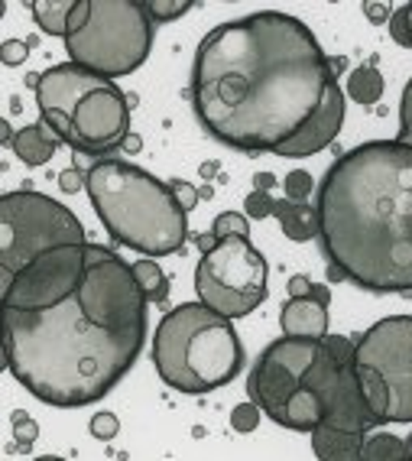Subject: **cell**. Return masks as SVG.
I'll use <instances>...</instances> for the list:
<instances>
[{
	"label": "cell",
	"mask_w": 412,
	"mask_h": 461,
	"mask_svg": "<svg viewBox=\"0 0 412 461\" xmlns=\"http://www.w3.org/2000/svg\"><path fill=\"white\" fill-rule=\"evenodd\" d=\"M153 26L147 0H78L66 36L68 62L114 82L149 59Z\"/></svg>",
	"instance_id": "cell-7"
},
{
	"label": "cell",
	"mask_w": 412,
	"mask_h": 461,
	"mask_svg": "<svg viewBox=\"0 0 412 461\" xmlns=\"http://www.w3.org/2000/svg\"><path fill=\"white\" fill-rule=\"evenodd\" d=\"M247 230H250L247 218H244V214H237V212L218 214L215 224H211V234H215L218 240H224V238H247Z\"/></svg>",
	"instance_id": "cell-23"
},
{
	"label": "cell",
	"mask_w": 412,
	"mask_h": 461,
	"mask_svg": "<svg viewBox=\"0 0 412 461\" xmlns=\"http://www.w3.org/2000/svg\"><path fill=\"white\" fill-rule=\"evenodd\" d=\"M390 33L399 46L412 50V4H403V7L393 10V20H390Z\"/></svg>",
	"instance_id": "cell-27"
},
{
	"label": "cell",
	"mask_w": 412,
	"mask_h": 461,
	"mask_svg": "<svg viewBox=\"0 0 412 461\" xmlns=\"http://www.w3.org/2000/svg\"><path fill=\"white\" fill-rule=\"evenodd\" d=\"M91 436L98 438V442H111V438H117V429H121V420H117L114 412H94L88 422Z\"/></svg>",
	"instance_id": "cell-30"
},
{
	"label": "cell",
	"mask_w": 412,
	"mask_h": 461,
	"mask_svg": "<svg viewBox=\"0 0 412 461\" xmlns=\"http://www.w3.org/2000/svg\"><path fill=\"white\" fill-rule=\"evenodd\" d=\"M133 267V276H137V283H140V289L147 293L149 303H166V296H169V283H166V273L159 270L157 260H149V257H143V260H137Z\"/></svg>",
	"instance_id": "cell-22"
},
{
	"label": "cell",
	"mask_w": 412,
	"mask_h": 461,
	"mask_svg": "<svg viewBox=\"0 0 412 461\" xmlns=\"http://www.w3.org/2000/svg\"><path fill=\"white\" fill-rule=\"evenodd\" d=\"M0 59H4V66H20V62L26 59V42L7 40L4 42V50H0Z\"/></svg>",
	"instance_id": "cell-33"
},
{
	"label": "cell",
	"mask_w": 412,
	"mask_h": 461,
	"mask_svg": "<svg viewBox=\"0 0 412 461\" xmlns=\"http://www.w3.org/2000/svg\"><path fill=\"white\" fill-rule=\"evenodd\" d=\"M88 257L91 244H75V248L42 254L4 286V309L40 312V309L58 305L82 286L85 273H88Z\"/></svg>",
	"instance_id": "cell-11"
},
{
	"label": "cell",
	"mask_w": 412,
	"mask_h": 461,
	"mask_svg": "<svg viewBox=\"0 0 412 461\" xmlns=\"http://www.w3.org/2000/svg\"><path fill=\"white\" fill-rule=\"evenodd\" d=\"M282 189H286V198H292V202H309V195H312V176L302 173V169H292L282 179Z\"/></svg>",
	"instance_id": "cell-29"
},
{
	"label": "cell",
	"mask_w": 412,
	"mask_h": 461,
	"mask_svg": "<svg viewBox=\"0 0 412 461\" xmlns=\"http://www.w3.org/2000/svg\"><path fill=\"white\" fill-rule=\"evenodd\" d=\"M78 7V0H33L30 10H33V20L46 36H68V23H72V14Z\"/></svg>",
	"instance_id": "cell-19"
},
{
	"label": "cell",
	"mask_w": 412,
	"mask_h": 461,
	"mask_svg": "<svg viewBox=\"0 0 412 461\" xmlns=\"http://www.w3.org/2000/svg\"><path fill=\"white\" fill-rule=\"evenodd\" d=\"M280 228L289 240L305 244V240L318 238V208L309 202H292V198H276V214Z\"/></svg>",
	"instance_id": "cell-17"
},
{
	"label": "cell",
	"mask_w": 412,
	"mask_h": 461,
	"mask_svg": "<svg viewBox=\"0 0 412 461\" xmlns=\"http://www.w3.org/2000/svg\"><path fill=\"white\" fill-rule=\"evenodd\" d=\"M260 416H264V410H260L254 400L237 403L231 410V429L234 432H240V436H247V432H254V429L260 426Z\"/></svg>",
	"instance_id": "cell-25"
},
{
	"label": "cell",
	"mask_w": 412,
	"mask_h": 461,
	"mask_svg": "<svg viewBox=\"0 0 412 461\" xmlns=\"http://www.w3.org/2000/svg\"><path fill=\"white\" fill-rule=\"evenodd\" d=\"M147 293L117 250L91 244L88 273L52 309H4V364L26 393L58 410L98 403L147 345Z\"/></svg>",
	"instance_id": "cell-2"
},
{
	"label": "cell",
	"mask_w": 412,
	"mask_h": 461,
	"mask_svg": "<svg viewBox=\"0 0 412 461\" xmlns=\"http://www.w3.org/2000/svg\"><path fill=\"white\" fill-rule=\"evenodd\" d=\"M13 438H17V452H30L33 442L40 438V422L26 412H17L13 416Z\"/></svg>",
	"instance_id": "cell-26"
},
{
	"label": "cell",
	"mask_w": 412,
	"mask_h": 461,
	"mask_svg": "<svg viewBox=\"0 0 412 461\" xmlns=\"http://www.w3.org/2000/svg\"><path fill=\"white\" fill-rule=\"evenodd\" d=\"M341 127H345V91H341L338 78H331L322 95V104L315 107V114L305 121L302 131H299L292 140L276 149V157H286V159L315 157V153H322L325 147L335 143Z\"/></svg>",
	"instance_id": "cell-14"
},
{
	"label": "cell",
	"mask_w": 412,
	"mask_h": 461,
	"mask_svg": "<svg viewBox=\"0 0 412 461\" xmlns=\"http://www.w3.org/2000/svg\"><path fill=\"white\" fill-rule=\"evenodd\" d=\"M147 10L157 23H173L182 14H189L192 4L189 0H147Z\"/></svg>",
	"instance_id": "cell-24"
},
{
	"label": "cell",
	"mask_w": 412,
	"mask_h": 461,
	"mask_svg": "<svg viewBox=\"0 0 412 461\" xmlns=\"http://www.w3.org/2000/svg\"><path fill=\"white\" fill-rule=\"evenodd\" d=\"M351 461H363V455H357V458H351Z\"/></svg>",
	"instance_id": "cell-41"
},
{
	"label": "cell",
	"mask_w": 412,
	"mask_h": 461,
	"mask_svg": "<svg viewBox=\"0 0 412 461\" xmlns=\"http://www.w3.org/2000/svg\"><path fill=\"white\" fill-rule=\"evenodd\" d=\"M354 371L377 422H412V315H390L363 331Z\"/></svg>",
	"instance_id": "cell-9"
},
{
	"label": "cell",
	"mask_w": 412,
	"mask_h": 461,
	"mask_svg": "<svg viewBox=\"0 0 412 461\" xmlns=\"http://www.w3.org/2000/svg\"><path fill=\"white\" fill-rule=\"evenodd\" d=\"M153 364L166 387L179 393H211L231 384L244 367V345L231 319L205 303H182L159 319Z\"/></svg>",
	"instance_id": "cell-6"
},
{
	"label": "cell",
	"mask_w": 412,
	"mask_h": 461,
	"mask_svg": "<svg viewBox=\"0 0 412 461\" xmlns=\"http://www.w3.org/2000/svg\"><path fill=\"white\" fill-rule=\"evenodd\" d=\"M88 244L78 214L42 192H7L0 198V286L58 248Z\"/></svg>",
	"instance_id": "cell-8"
},
{
	"label": "cell",
	"mask_w": 412,
	"mask_h": 461,
	"mask_svg": "<svg viewBox=\"0 0 412 461\" xmlns=\"http://www.w3.org/2000/svg\"><path fill=\"white\" fill-rule=\"evenodd\" d=\"M396 140L412 147V78L406 82L403 98H399V137Z\"/></svg>",
	"instance_id": "cell-31"
},
{
	"label": "cell",
	"mask_w": 412,
	"mask_h": 461,
	"mask_svg": "<svg viewBox=\"0 0 412 461\" xmlns=\"http://www.w3.org/2000/svg\"><path fill=\"white\" fill-rule=\"evenodd\" d=\"M322 355V341L305 338H276L264 355L256 357L247 377V393L273 422L280 420L286 403L302 390L305 371Z\"/></svg>",
	"instance_id": "cell-12"
},
{
	"label": "cell",
	"mask_w": 412,
	"mask_h": 461,
	"mask_svg": "<svg viewBox=\"0 0 412 461\" xmlns=\"http://www.w3.org/2000/svg\"><path fill=\"white\" fill-rule=\"evenodd\" d=\"M198 303L224 319H244L266 299V260L250 238H224L195 267Z\"/></svg>",
	"instance_id": "cell-10"
},
{
	"label": "cell",
	"mask_w": 412,
	"mask_h": 461,
	"mask_svg": "<svg viewBox=\"0 0 412 461\" xmlns=\"http://www.w3.org/2000/svg\"><path fill=\"white\" fill-rule=\"evenodd\" d=\"M36 461H66V458H58V455H42V458H36Z\"/></svg>",
	"instance_id": "cell-39"
},
{
	"label": "cell",
	"mask_w": 412,
	"mask_h": 461,
	"mask_svg": "<svg viewBox=\"0 0 412 461\" xmlns=\"http://www.w3.org/2000/svg\"><path fill=\"white\" fill-rule=\"evenodd\" d=\"M58 185H62L66 192H78L85 185V176L78 173L75 166H72V169H62V176H58Z\"/></svg>",
	"instance_id": "cell-35"
},
{
	"label": "cell",
	"mask_w": 412,
	"mask_h": 461,
	"mask_svg": "<svg viewBox=\"0 0 412 461\" xmlns=\"http://www.w3.org/2000/svg\"><path fill=\"white\" fill-rule=\"evenodd\" d=\"M273 185H276V176H273V173H260V176H256V189L270 192Z\"/></svg>",
	"instance_id": "cell-37"
},
{
	"label": "cell",
	"mask_w": 412,
	"mask_h": 461,
	"mask_svg": "<svg viewBox=\"0 0 412 461\" xmlns=\"http://www.w3.org/2000/svg\"><path fill=\"white\" fill-rule=\"evenodd\" d=\"M302 387L315 390L318 400H322V410H325L322 426L347 429V432H357V436H367L373 426H380L371 403H367V396H363L354 364L338 361L325 348V341H322V355L315 357V364L305 371Z\"/></svg>",
	"instance_id": "cell-13"
},
{
	"label": "cell",
	"mask_w": 412,
	"mask_h": 461,
	"mask_svg": "<svg viewBox=\"0 0 412 461\" xmlns=\"http://www.w3.org/2000/svg\"><path fill=\"white\" fill-rule=\"evenodd\" d=\"M58 147H62V140H58L42 121H36V124H30V127H20V131L10 137V149L17 153L20 163L33 166V169L49 163Z\"/></svg>",
	"instance_id": "cell-16"
},
{
	"label": "cell",
	"mask_w": 412,
	"mask_h": 461,
	"mask_svg": "<svg viewBox=\"0 0 412 461\" xmlns=\"http://www.w3.org/2000/svg\"><path fill=\"white\" fill-rule=\"evenodd\" d=\"M91 208L111 238L143 257L179 254L189 240V212L173 185L124 159H98L85 173Z\"/></svg>",
	"instance_id": "cell-4"
},
{
	"label": "cell",
	"mask_w": 412,
	"mask_h": 461,
	"mask_svg": "<svg viewBox=\"0 0 412 461\" xmlns=\"http://www.w3.org/2000/svg\"><path fill=\"white\" fill-rule=\"evenodd\" d=\"M406 452H409V461H412V432H409V438H406Z\"/></svg>",
	"instance_id": "cell-40"
},
{
	"label": "cell",
	"mask_w": 412,
	"mask_h": 461,
	"mask_svg": "<svg viewBox=\"0 0 412 461\" xmlns=\"http://www.w3.org/2000/svg\"><path fill=\"white\" fill-rule=\"evenodd\" d=\"M124 147H127V149H140V140H137V137H127Z\"/></svg>",
	"instance_id": "cell-38"
},
{
	"label": "cell",
	"mask_w": 412,
	"mask_h": 461,
	"mask_svg": "<svg viewBox=\"0 0 412 461\" xmlns=\"http://www.w3.org/2000/svg\"><path fill=\"white\" fill-rule=\"evenodd\" d=\"M363 14L371 17V23H383V20H393V7H390V4H363Z\"/></svg>",
	"instance_id": "cell-36"
},
{
	"label": "cell",
	"mask_w": 412,
	"mask_h": 461,
	"mask_svg": "<svg viewBox=\"0 0 412 461\" xmlns=\"http://www.w3.org/2000/svg\"><path fill=\"white\" fill-rule=\"evenodd\" d=\"M383 88H387V82H383V75H380V68L373 66V62L357 66L354 72H351V78H347V95L363 107L377 104V101L383 98Z\"/></svg>",
	"instance_id": "cell-20"
},
{
	"label": "cell",
	"mask_w": 412,
	"mask_h": 461,
	"mask_svg": "<svg viewBox=\"0 0 412 461\" xmlns=\"http://www.w3.org/2000/svg\"><path fill=\"white\" fill-rule=\"evenodd\" d=\"M33 88L40 121L66 147L104 157L130 137V98L111 78L62 62L36 75Z\"/></svg>",
	"instance_id": "cell-5"
},
{
	"label": "cell",
	"mask_w": 412,
	"mask_h": 461,
	"mask_svg": "<svg viewBox=\"0 0 412 461\" xmlns=\"http://www.w3.org/2000/svg\"><path fill=\"white\" fill-rule=\"evenodd\" d=\"M173 185V195H175V202H179L185 212H192V208L198 205V189L192 185V182H182V179H175V182H169Z\"/></svg>",
	"instance_id": "cell-32"
},
{
	"label": "cell",
	"mask_w": 412,
	"mask_h": 461,
	"mask_svg": "<svg viewBox=\"0 0 412 461\" xmlns=\"http://www.w3.org/2000/svg\"><path fill=\"white\" fill-rule=\"evenodd\" d=\"M244 208H247V214L254 218V221H264V218H273V214H276V198L264 189H254L247 195V202H244Z\"/></svg>",
	"instance_id": "cell-28"
},
{
	"label": "cell",
	"mask_w": 412,
	"mask_h": 461,
	"mask_svg": "<svg viewBox=\"0 0 412 461\" xmlns=\"http://www.w3.org/2000/svg\"><path fill=\"white\" fill-rule=\"evenodd\" d=\"M309 438H312V452L318 461H351L361 455L367 436H357V432H347V429L318 426L315 432H309Z\"/></svg>",
	"instance_id": "cell-18"
},
{
	"label": "cell",
	"mask_w": 412,
	"mask_h": 461,
	"mask_svg": "<svg viewBox=\"0 0 412 461\" xmlns=\"http://www.w3.org/2000/svg\"><path fill=\"white\" fill-rule=\"evenodd\" d=\"M282 338H305V341H325L328 338V309L322 296L289 299L280 315Z\"/></svg>",
	"instance_id": "cell-15"
},
{
	"label": "cell",
	"mask_w": 412,
	"mask_h": 461,
	"mask_svg": "<svg viewBox=\"0 0 412 461\" xmlns=\"http://www.w3.org/2000/svg\"><path fill=\"white\" fill-rule=\"evenodd\" d=\"M335 66L302 20L260 10L198 42L192 107L211 137L240 153H276L322 104Z\"/></svg>",
	"instance_id": "cell-1"
},
{
	"label": "cell",
	"mask_w": 412,
	"mask_h": 461,
	"mask_svg": "<svg viewBox=\"0 0 412 461\" xmlns=\"http://www.w3.org/2000/svg\"><path fill=\"white\" fill-rule=\"evenodd\" d=\"M361 455L363 461H409L406 438L393 436V432H373V436H367Z\"/></svg>",
	"instance_id": "cell-21"
},
{
	"label": "cell",
	"mask_w": 412,
	"mask_h": 461,
	"mask_svg": "<svg viewBox=\"0 0 412 461\" xmlns=\"http://www.w3.org/2000/svg\"><path fill=\"white\" fill-rule=\"evenodd\" d=\"M302 296H312V280L299 273V276L289 280V299H302Z\"/></svg>",
	"instance_id": "cell-34"
},
{
	"label": "cell",
	"mask_w": 412,
	"mask_h": 461,
	"mask_svg": "<svg viewBox=\"0 0 412 461\" xmlns=\"http://www.w3.org/2000/svg\"><path fill=\"white\" fill-rule=\"evenodd\" d=\"M315 208L328 276L367 293H412V147L371 140L341 153Z\"/></svg>",
	"instance_id": "cell-3"
}]
</instances>
